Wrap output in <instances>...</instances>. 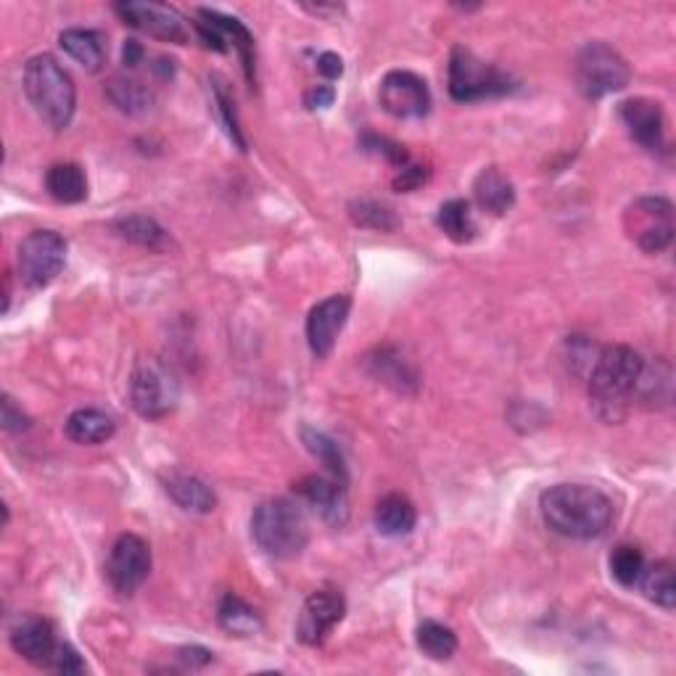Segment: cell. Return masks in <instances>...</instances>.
<instances>
[{"mask_svg":"<svg viewBox=\"0 0 676 676\" xmlns=\"http://www.w3.org/2000/svg\"><path fill=\"white\" fill-rule=\"evenodd\" d=\"M541 518L550 532L566 539H600L615 518L613 500L598 486L558 484L541 494Z\"/></svg>","mask_w":676,"mask_h":676,"instance_id":"cell-1","label":"cell"},{"mask_svg":"<svg viewBox=\"0 0 676 676\" xmlns=\"http://www.w3.org/2000/svg\"><path fill=\"white\" fill-rule=\"evenodd\" d=\"M24 93L37 117L53 130H66L75 117L77 90L69 72L49 53L32 56L24 64Z\"/></svg>","mask_w":676,"mask_h":676,"instance_id":"cell-2","label":"cell"},{"mask_svg":"<svg viewBox=\"0 0 676 676\" xmlns=\"http://www.w3.org/2000/svg\"><path fill=\"white\" fill-rule=\"evenodd\" d=\"M251 539L270 558L291 560L304 552L310 526L297 502L286 497L265 500L251 515Z\"/></svg>","mask_w":676,"mask_h":676,"instance_id":"cell-3","label":"cell"},{"mask_svg":"<svg viewBox=\"0 0 676 676\" xmlns=\"http://www.w3.org/2000/svg\"><path fill=\"white\" fill-rule=\"evenodd\" d=\"M642 367H645V360L632 346H602L592 363V373H589V397L602 410L613 412L637 391Z\"/></svg>","mask_w":676,"mask_h":676,"instance_id":"cell-4","label":"cell"},{"mask_svg":"<svg viewBox=\"0 0 676 676\" xmlns=\"http://www.w3.org/2000/svg\"><path fill=\"white\" fill-rule=\"evenodd\" d=\"M515 88L513 77L497 69L494 64L481 62L476 53H471L463 45L452 51L450 56V96L460 104H473V100L500 98L507 96Z\"/></svg>","mask_w":676,"mask_h":676,"instance_id":"cell-5","label":"cell"},{"mask_svg":"<svg viewBox=\"0 0 676 676\" xmlns=\"http://www.w3.org/2000/svg\"><path fill=\"white\" fill-rule=\"evenodd\" d=\"M632 79L626 58L605 43H587L577 56V85L587 98L624 90Z\"/></svg>","mask_w":676,"mask_h":676,"instance_id":"cell-6","label":"cell"},{"mask_svg":"<svg viewBox=\"0 0 676 676\" xmlns=\"http://www.w3.org/2000/svg\"><path fill=\"white\" fill-rule=\"evenodd\" d=\"M624 230L645 254H661L674 240V206L664 196H642L624 212Z\"/></svg>","mask_w":676,"mask_h":676,"instance_id":"cell-7","label":"cell"},{"mask_svg":"<svg viewBox=\"0 0 676 676\" xmlns=\"http://www.w3.org/2000/svg\"><path fill=\"white\" fill-rule=\"evenodd\" d=\"M19 278L30 289H45L62 276L66 265V240L56 230H32L17 249Z\"/></svg>","mask_w":676,"mask_h":676,"instance_id":"cell-8","label":"cell"},{"mask_svg":"<svg viewBox=\"0 0 676 676\" xmlns=\"http://www.w3.org/2000/svg\"><path fill=\"white\" fill-rule=\"evenodd\" d=\"M130 399L138 415L159 420L175 410L180 399L178 378L159 360H140L130 378Z\"/></svg>","mask_w":676,"mask_h":676,"instance_id":"cell-9","label":"cell"},{"mask_svg":"<svg viewBox=\"0 0 676 676\" xmlns=\"http://www.w3.org/2000/svg\"><path fill=\"white\" fill-rule=\"evenodd\" d=\"M151 573V547L138 534H119L106 560V581L119 598L136 594Z\"/></svg>","mask_w":676,"mask_h":676,"instance_id":"cell-10","label":"cell"},{"mask_svg":"<svg viewBox=\"0 0 676 676\" xmlns=\"http://www.w3.org/2000/svg\"><path fill=\"white\" fill-rule=\"evenodd\" d=\"M196 26V35L201 37V43L206 45V49L214 51H227V49H236L240 62H244L246 69V79L254 85L257 83V56H254V37L251 32L246 30L244 24L238 22L236 17H225V13L212 11V9H201L198 11V22L193 24Z\"/></svg>","mask_w":676,"mask_h":676,"instance_id":"cell-11","label":"cell"},{"mask_svg":"<svg viewBox=\"0 0 676 676\" xmlns=\"http://www.w3.org/2000/svg\"><path fill=\"white\" fill-rule=\"evenodd\" d=\"M380 106L397 119H420L431 111V90L415 72L394 69L380 79Z\"/></svg>","mask_w":676,"mask_h":676,"instance_id":"cell-12","label":"cell"},{"mask_svg":"<svg viewBox=\"0 0 676 676\" xmlns=\"http://www.w3.org/2000/svg\"><path fill=\"white\" fill-rule=\"evenodd\" d=\"M117 13L125 24L132 30L146 32V35L164 40V43H189V26H185L183 13L164 3H138V0H127L117 6Z\"/></svg>","mask_w":676,"mask_h":676,"instance_id":"cell-13","label":"cell"},{"mask_svg":"<svg viewBox=\"0 0 676 676\" xmlns=\"http://www.w3.org/2000/svg\"><path fill=\"white\" fill-rule=\"evenodd\" d=\"M346 613V602L336 589H318L304 600L301 615L297 621V637L304 645H320L328 634L341 624Z\"/></svg>","mask_w":676,"mask_h":676,"instance_id":"cell-14","label":"cell"},{"mask_svg":"<svg viewBox=\"0 0 676 676\" xmlns=\"http://www.w3.org/2000/svg\"><path fill=\"white\" fill-rule=\"evenodd\" d=\"M350 310L352 299L344 297V293L328 297L312 307L310 318H307V341H310L314 357L325 360L333 352L341 328L346 325V318H350Z\"/></svg>","mask_w":676,"mask_h":676,"instance_id":"cell-15","label":"cell"},{"mask_svg":"<svg viewBox=\"0 0 676 676\" xmlns=\"http://www.w3.org/2000/svg\"><path fill=\"white\" fill-rule=\"evenodd\" d=\"M619 117L642 149L655 153L666 146V117L661 104L651 98H629L621 104Z\"/></svg>","mask_w":676,"mask_h":676,"instance_id":"cell-16","label":"cell"},{"mask_svg":"<svg viewBox=\"0 0 676 676\" xmlns=\"http://www.w3.org/2000/svg\"><path fill=\"white\" fill-rule=\"evenodd\" d=\"M58 645H62V642L56 640V629H53L51 621L37 619V615H30V619L19 621V624L11 629V647L22 655L24 661H30L32 666L49 668L51 672Z\"/></svg>","mask_w":676,"mask_h":676,"instance_id":"cell-17","label":"cell"},{"mask_svg":"<svg viewBox=\"0 0 676 676\" xmlns=\"http://www.w3.org/2000/svg\"><path fill=\"white\" fill-rule=\"evenodd\" d=\"M297 492L301 500L312 507L325 524L331 526H344L346 515H350V502H346V484L339 479H325V476H304L299 481Z\"/></svg>","mask_w":676,"mask_h":676,"instance_id":"cell-18","label":"cell"},{"mask_svg":"<svg viewBox=\"0 0 676 676\" xmlns=\"http://www.w3.org/2000/svg\"><path fill=\"white\" fill-rule=\"evenodd\" d=\"M367 373L380 384L394 388L399 394H415L420 388V373L397 346H378L367 354Z\"/></svg>","mask_w":676,"mask_h":676,"instance_id":"cell-19","label":"cell"},{"mask_svg":"<svg viewBox=\"0 0 676 676\" xmlns=\"http://www.w3.org/2000/svg\"><path fill=\"white\" fill-rule=\"evenodd\" d=\"M164 489H167V494H170V500L189 513L204 515V513H212L214 507H217V494H214V489L206 484V481H201L198 476H189V473H172V476L164 481Z\"/></svg>","mask_w":676,"mask_h":676,"instance_id":"cell-20","label":"cell"},{"mask_svg":"<svg viewBox=\"0 0 676 676\" xmlns=\"http://www.w3.org/2000/svg\"><path fill=\"white\" fill-rule=\"evenodd\" d=\"M117 431V423H114L111 415H106L104 410H96V407H83V410H75L66 418L64 433L69 437L75 444H104L109 441Z\"/></svg>","mask_w":676,"mask_h":676,"instance_id":"cell-21","label":"cell"},{"mask_svg":"<svg viewBox=\"0 0 676 676\" xmlns=\"http://www.w3.org/2000/svg\"><path fill=\"white\" fill-rule=\"evenodd\" d=\"M376 528L378 534L384 537H407L412 532L415 524H418V513H415V505L405 494H386V497L378 500L376 505Z\"/></svg>","mask_w":676,"mask_h":676,"instance_id":"cell-22","label":"cell"},{"mask_svg":"<svg viewBox=\"0 0 676 676\" xmlns=\"http://www.w3.org/2000/svg\"><path fill=\"white\" fill-rule=\"evenodd\" d=\"M473 196H476V204L481 210L489 214H505L513 210L515 204V189L513 183L507 180L497 167H486L481 170V175L473 183Z\"/></svg>","mask_w":676,"mask_h":676,"instance_id":"cell-23","label":"cell"},{"mask_svg":"<svg viewBox=\"0 0 676 676\" xmlns=\"http://www.w3.org/2000/svg\"><path fill=\"white\" fill-rule=\"evenodd\" d=\"M45 189L62 204H79L88 198V178H85L83 167L75 162L53 164L45 172Z\"/></svg>","mask_w":676,"mask_h":676,"instance_id":"cell-24","label":"cell"},{"mask_svg":"<svg viewBox=\"0 0 676 676\" xmlns=\"http://www.w3.org/2000/svg\"><path fill=\"white\" fill-rule=\"evenodd\" d=\"M114 233L119 238L130 240V244L140 246V249L149 251H164L170 246V236L157 219L146 217V214H130V217H119L117 223L111 225Z\"/></svg>","mask_w":676,"mask_h":676,"instance_id":"cell-25","label":"cell"},{"mask_svg":"<svg viewBox=\"0 0 676 676\" xmlns=\"http://www.w3.org/2000/svg\"><path fill=\"white\" fill-rule=\"evenodd\" d=\"M62 49L75 58L77 64H83L85 69L98 72L104 66L106 49H104V37L93 30H66L58 37Z\"/></svg>","mask_w":676,"mask_h":676,"instance_id":"cell-26","label":"cell"},{"mask_svg":"<svg viewBox=\"0 0 676 676\" xmlns=\"http://www.w3.org/2000/svg\"><path fill=\"white\" fill-rule=\"evenodd\" d=\"M106 96L119 111L130 114V117L146 114L153 106V93L140 79L132 77H111L109 85H106Z\"/></svg>","mask_w":676,"mask_h":676,"instance_id":"cell-27","label":"cell"},{"mask_svg":"<svg viewBox=\"0 0 676 676\" xmlns=\"http://www.w3.org/2000/svg\"><path fill=\"white\" fill-rule=\"evenodd\" d=\"M437 223L447 238L454 244H471L476 238V223H473L471 204L465 198H452L441 204L437 214Z\"/></svg>","mask_w":676,"mask_h":676,"instance_id":"cell-28","label":"cell"},{"mask_svg":"<svg viewBox=\"0 0 676 676\" xmlns=\"http://www.w3.org/2000/svg\"><path fill=\"white\" fill-rule=\"evenodd\" d=\"M217 619L219 626H223L225 632L236 634V637H251V634H257L259 629H262L259 613L254 611L249 602L236 598V594H225L223 602H219Z\"/></svg>","mask_w":676,"mask_h":676,"instance_id":"cell-29","label":"cell"},{"mask_svg":"<svg viewBox=\"0 0 676 676\" xmlns=\"http://www.w3.org/2000/svg\"><path fill=\"white\" fill-rule=\"evenodd\" d=\"M642 589H645L647 600H653L655 605L674 611L676 605V584H674V568L668 560H658V564L645 566V573L640 579Z\"/></svg>","mask_w":676,"mask_h":676,"instance_id":"cell-30","label":"cell"},{"mask_svg":"<svg viewBox=\"0 0 676 676\" xmlns=\"http://www.w3.org/2000/svg\"><path fill=\"white\" fill-rule=\"evenodd\" d=\"M301 441H304L307 450H310L314 458H318L320 463L328 468V471H331L333 479L344 481L346 484V463H344V454H341L336 441L328 437V433L318 431V428H310V426L301 428Z\"/></svg>","mask_w":676,"mask_h":676,"instance_id":"cell-31","label":"cell"},{"mask_svg":"<svg viewBox=\"0 0 676 676\" xmlns=\"http://www.w3.org/2000/svg\"><path fill=\"white\" fill-rule=\"evenodd\" d=\"M350 217L354 219V225L367 227V230H376V233H394L399 227V217L394 214L391 206L380 204V201H373V198L352 201Z\"/></svg>","mask_w":676,"mask_h":676,"instance_id":"cell-32","label":"cell"},{"mask_svg":"<svg viewBox=\"0 0 676 676\" xmlns=\"http://www.w3.org/2000/svg\"><path fill=\"white\" fill-rule=\"evenodd\" d=\"M418 647L428 658L450 661L458 653V637L450 626L437 624V621H423L418 626Z\"/></svg>","mask_w":676,"mask_h":676,"instance_id":"cell-33","label":"cell"},{"mask_svg":"<svg viewBox=\"0 0 676 676\" xmlns=\"http://www.w3.org/2000/svg\"><path fill=\"white\" fill-rule=\"evenodd\" d=\"M611 573L621 587L640 584L645 573V555L634 545H619L611 555Z\"/></svg>","mask_w":676,"mask_h":676,"instance_id":"cell-34","label":"cell"},{"mask_svg":"<svg viewBox=\"0 0 676 676\" xmlns=\"http://www.w3.org/2000/svg\"><path fill=\"white\" fill-rule=\"evenodd\" d=\"M212 96H214V104H217L219 122H223L225 132L230 136V140L238 146L240 151H246V140L244 136H240V125H238V114H236V100H233V93L230 88H227V83L223 77H217V75L212 77Z\"/></svg>","mask_w":676,"mask_h":676,"instance_id":"cell-35","label":"cell"},{"mask_svg":"<svg viewBox=\"0 0 676 676\" xmlns=\"http://www.w3.org/2000/svg\"><path fill=\"white\" fill-rule=\"evenodd\" d=\"M363 146L365 151L376 153V157L384 159V162H388L391 167H397V170H401V167H407L412 162L410 153L405 151V146L394 143V140L388 138H378V136H365L363 138Z\"/></svg>","mask_w":676,"mask_h":676,"instance_id":"cell-36","label":"cell"},{"mask_svg":"<svg viewBox=\"0 0 676 676\" xmlns=\"http://www.w3.org/2000/svg\"><path fill=\"white\" fill-rule=\"evenodd\" d=\"M51 672L64 674V676H75V674H85L88 668H85V661L79 658V653L75 651V647L62 642V645H58L56 658H53V664H51Z\"/></svg>","mask_w":676,"mask_h":676,"instance_id":"cell-37","label":"cell"},{"mask_svg":"<svg viewBox=\"0 0 676 676\" xmlns=\"http://www.w3.org/2000/svg\"><path fill=\"white\" fill-rule=\"evenodd\" d=\"M0 420H3V428L11 433L26 431L30 428V418L22 412V407H17V401H13L9 394L3 397V412H0Z\"/></svg>","mask_w":676,"mask_h":676,"instance_id":"cell-38","label":"cell"},{"mask_svg":"<svg viewBox=\"0 0 676 676\" xmlns=\"http://www.w3.org/2000/svg\"><path fill=\"white\" fill-rule=\"evenodd\" d=\"M399 175L394 178V189L397 191H415V189H420V185L426 183V170L420 164H407V167H401V170H397Z\"/></svg>","mask_w":676,"mask_h":676,"instance_id":"cell-39","label":"cell"},{"mask_svg":"<svg viewBox=\"0 0 676 676\" xmlns=\"http://www.w3.org/2000/svg\"><path fill=\"white\" fill-rule=\"evenodd\" d=\"M333 98H336V90H333L331 85H318V88L307 90L304 106L307 109H328V106L333 104Z\"/></svg>","mask_w":676,"mask_h":676,"instance_id":"cell-40","label":"cell"},{"mask_svg":"<svg viewBox=\"0 0 676 676\" xmlns=\"http://www.w3.org/2000/svg\"><path fill=\"white\" fill-rule=\"evenodd\" d=\"M318 72L323 77H328V79H336V77H341L344 75V62H341V56L339 53H320L318 56Z\"/></svg>","mask_w":676,"mask_h":676,"instance_id":"cell-41","label":"cell"},{"mask_svg":"<svg viewBox=\"0 0 676 676\" xmlns=\"http://www.w3.org/2000/svg\"><path fill=\"white\" fill-rule=\"evenodd\" d=\"M180 661L191 668H204L206 664H212V653L204 651V647H183V651H180Z\"/></svg>","mask_w":676,"mask_h":676,"instance_id":"cell-42","label":"cell"},{"mask_svg":"<svg viewBox=\"0 0 676 676\" xmlns=\"http://www.w3.org/2000/svg\"><path fill=\"white\" fill-rule=\"evenodd\" d=\"M122 56H125V66H130V69L140 64V58H143V49H140L138 40H127Z\"/></svg>","mask_w":676,"mask_h":676,"instance_id":"cell-43","label":"cell"}]
</instances>
